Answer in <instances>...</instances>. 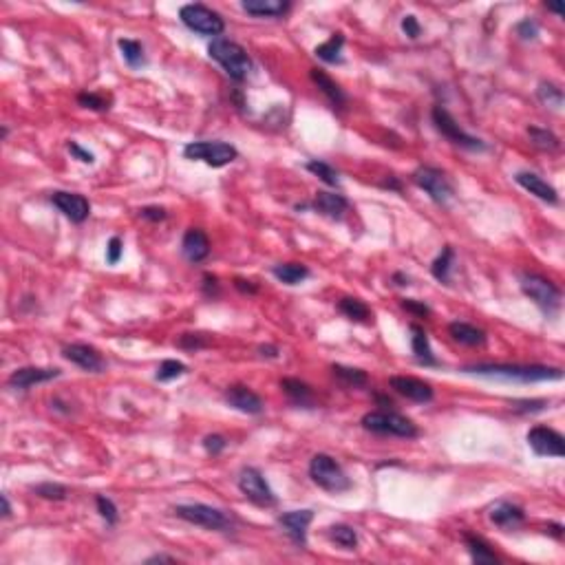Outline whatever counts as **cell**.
Segmentation results:
<instances>
[{"mask_svg": "<svg viewBox=\"0 0 565 565\" xmlns=\"http://www.w3.org/2000/svg\"><path fill=\"white\" fill-rule=\"evenodd\" d=\"M258 352H260V356L263 358H278V347H274V344H263V347H258Z\"/></svg>", "mask_w": 565, "mask_h": 565, "instance_id": "cell-54", "label": "cell"}, {"mask_svg": "<svg viewBox=\"0 0 565 565\" xmlns=\"http://www.w3.org/2000/svg\"><path fill=\"white\" fill-rule=\"evenodd\" d=\"M310 172H314V175L320 179V181H324L327 186H338L340 184V179H338V172L329 166V164H324V162H318V159H312V162H307V166H305Z\"/></svg>", "mask_w": 565, "mask_h": 565, "instance_id": "cell-39", "label": "cell"}, {"mask_svg": "<svg viewBox=\"0 0 565 565\" xmlns=\"http://www.w3.org/2000/svg\"><path fill=\"white\" fill-rule=\"evenodd\" d=\"M517 36L521 40H534L539 36V25L534 23V20H530V18L521 20V23L517 25Z\"/></svg>", "mask_w": 565, "mask_h": 565, "instance_id": "cell-46", "label": "cell"}, {"mask_svg": "<svg viewBox=\"0 0 565 565\" xmlns=\"http://www.w3.org/2000/svg\"><path fill=\"white\" fill-rule=\"evenodd\" d=\"M0 502H3V517L7 519V517H11V504H9V497L7 495H3L0 497Z\"/></svg>", "mask_w": 565, "mask_h": 565, "instance_id": "cell-58", "label": "cell"}, {"mask_svg": "<svg viewBox=\"0 0 565 565\" xmlns=\"http://www.w3.org/2000/svg\"><path fill=\"white\" fill-rule=\"evenodd\" d=\"M146 563H177L175 556H168V554H153V556H148Z\"/></svg>", "mask_w": 565, "mask_h": 565, "instance_id": "cell-55", "label": "cell"}, {"mask_svg": "<svg viewBox=\"0 0 565 565\" xmlns=\"http://www.w3.org/2000/svg\"><path fill=\"white\" fill-rule=\"evenodd\" d=\"M546 532L552 534V537H556V539H561V537H563V526H561V524H550V526L546 528Z\"/></svg>", "mask_w": 565, "mask_h": 565, "instance_id": "cell-56", "label": "cell"}, {"mask_svg": "<svg viewBox=\"0 0 565 565\" xmlns=\"http://www.w3.org/2000/svg\"><path fill=\"white\" fill-rule=\"evenodd\" d=\"M312 521H314L312 510H290V512H282L278 517V526L292 539V543L305 548L307 546V528H310Z\"/></svg>", "mask_w": 565, "mask_h": 565, "instance_id": "cell-14", "label": "cell"}, {"mask_svg": "<svg viewBox=\"0 0 565 565\" xmlns=\"http://www.w3.org/2000/svg\"><path fill=\"white\" fill-rule=\"evenodd\" d=\"M234 287L241 294H256L258 292V285H254L252 280H245V278H234Z\"/></svg>", "mask_w": 565, "mask_h": 565, "instance_id": "cell-53", "label": "cell"}, {"mask_svg": "<svg viewBox=\"0 0 565 565\" xmlns=\"http://www.w3.org/2000/svg\"><path fill=\"white\" fill-rule=\"evenodd\" d=\"M117 47L122 51L124 62L128 64L130 69H139L146 64V56H144V47L139 40H130V38H120Z\"/></svg>", "mask_w": 565, "mask_h": 565, "instance_id": "cell-30", "label": "cell"}, {"mask_svg": "<svg viewBox=\"0 0 565 565\" xmlns=\"http://www.w3.org/2000/svg\"><path fill=\"white\" fill-rule=\"evenodd\" d=\"M411 349H413V356H416V360L424 366H435L438 364V358L435 354H433L431 349V342H428V336L422 327H418V324H411Z\"/></svg>", "mask_w": 565, "mask_h": 565, "instance_id": "cell-27", "label": "cell"}, {"mask_svg": "<svg viewBox=\"0 0 565 565\" xmlns=\"http://www.w3.org/2000/svg\"><path fill=\"white\" fill-rule=\"evenodd\" d=\"M272 274L285 285H300L302 280L310 278V268L302 263H278L272 268Z\"/></svg>", "mask_w": 565, "mask_h": 565, "instance_id": "cell-28", "label": "cell"}, {"mask_svg": "<svg viewBox=\"0 0 565 565\" xmlns=\"http://www.w3.org/2000/svg\"><path fill=\"white\" fill-rule=\"evenodd\" d=\"M312 208L316 212H320L322 216H327V219L340 221L344 216V212H347V208H349V201H347L342 194L320 190V192H316V197L312 201Z\"/></svg>", "mask_w": 565, "mask_h": 565, "instance_id": "cell-21", "label": "cell"}, {"mask_svg": "<svg viewBox=\"0 0 565 565\" xmlns=\"http://www.w3.org/2000/svg\"><path fill=\"white\" fill-rule=\"evenodd\" d=\"M184 374H188V366L184 362H179V360H164L159 364V369H157L155 378L159 382H170V380H175V378H179Z\"/></svg>", "mask_w": 565, "mask_h": 565, "instance_id": "cell-40", "label": "cell"}, {"mask_svg": "<svg viewBox=\"0 0 565 565\" xmlns=\"http://www.w3.org/2000/svg\"><path fill=\"white\" fill-rule=\"evenodd\" d=\"M519 282H521V290H524V294L546 316H554L561 310V290L554 285L552 280H548L546 276L521 274Z\"/></svg>", "mask_w": 565, "mask_h": 565, "instance_id": "cell-5", "label": "cell"}, {"mask_svg": "<svg viewBox=\"0 0 565 565\" xmlns=\"http://www.w3.org/2000/svg\"><path fill=\"white\" fill-rule=\"evenodd\" d=\"M360 424L364 431L378 433V435H394V438H406V440L418 435V426L396 411H371L362 418Z\"/></svg>", "mask_w": 565, "mask_h": 565, "instance_id": "cell-6", "label": "cell"}, {"mask_svg": "<svg viewBox=\"0 0 565 565\" xmlns=\"http://www.w3.org/2000/svg\"><path fill=\"white\" fill-rule=\"evenodd\" d=\"M382 186H384V188H391V190H400V181H396L394 177H389Z\"/></svg>", "mask_w": 565, "mask_h": 565, "instance_id": "cell-59", "label": "cell"}, {"mask_svg": "<svg viewBox=\"0 0 565 565\" xmlns=\"http://www.w3.org/2000/svg\"><path fill=\"white\" fill-rule=\"evenodd\" d=\"M338 310L347 316V318H352L356 322H369V318H371V310L366 307V302H362L360 298H352V296H347L338 302Z\"/></svg>", "mask_w": 565, "mask_h": 565, "instance_id": "cell-34", "label": "cell"}, {"mask_svg": "<svg viewBox=\"0 0 565 565\" xmlns=\"http://www.w3.org/2000/svg\"><path fill=\"white\" fill-rule=\"evenodd\" d=\"M329 539L336 543V546H340L342 550H356L358 546V534L352 526H347V524H334L329 526L327 530Z\"/></svg>", "mask_w": 565, "mask_h": 565, "instance_id": "cell-35", "label": "cell"}, {"mask_svg": "<svg viewBox=\"0 0 565 565\" xmlns=\"http://www.w3.org/2000/svg\"><path fill=\"white\" fill-rule=\"evenodd\" d=\"M448 334L455 342L460 344H466V347H480L486 342V332L475 327L470 322H462V320H455L448 324Z\"/></svg>", "mask_w": 565, "mask_h": 565, "instance_id": "cell-25", "label": "cell"}, {"mask_svg": "<svg viewBox=\"0 0 565 565\" xmlns=\"http://www.w3.org/2000/svg\"><path fill=\"white\" fill-rule=\"evenodd\" d=\"M184 157L204 162L212 168H223L238 157V150L228 142H190L184 146Z\"/></svg>", "mask_w": 565, "mask_h": 565, "instance_id": "cell-7", "label": "cell"}, {"mask_svg": "<svg viewBox=\"0 0 565 565\" xmlns=\"http://www.w3.org/2000/svg\"><path fill=\"white\" fill-rule=\"evenodd\" d=\"M181 23L199 36H221L226 29V23L221 14H216L214 9L199 5V3H190L179 9Z\"/></svg>", "mask_w": 565, "mask_h": 565, "instance_id": "cell-8", "label": "cell"}, {"mask_svg": "<svg viewBox=\"0 0 565 565\" xmlns=\"http://www.w3.org/2000/svg\"><path fill=\"white\" fill-rule=\"evenodd\" d=\"M226 402L236 411L248 413V416H258V413H263L265 408L260 396H256L245 384H230L226 389Z\"/></svg>", "mask_w": 565, "mask_h": 565, "instance_id": "cell-17", "label": "cell"}, {"mask_svg": "<svg viewBox=\"0 0 565 565\" xmlns=\"http://www.w3.org/2000/svg\"><path fill=\"white\" fill-rule=\"evenodd\" d=\"M546 400H519V402H512V411H519V413H537V411H543L546 408Z\"/></svg>", "mask_w": 565, "mask_h": 565, "instance_id": "cell-47", "label": "cell"}, {"mask_svg": "<svg viewBox=\"0 0 565 565\" xmlns=\"http://www.w3.org/2000/svg\"><path fill=\"white\" fill-rule=\"evenodd\" d=\"M546 7H548L550 11H554L556 16H563V5H561V3H548Z\"/></svg>", "mask_w": 565, "mask_h": 565, "instance_id": "cell-60", "label": "cell"}, {"mask_svg": "<svg viewBox=\"0 0 565 565\" xmlns=\"http://www.w3.org/2000/svg\"><path fill=\"white\" fill-rule=\"evenodd\" d=\"M453 260H455V250H453L450 245H444V250L440 252V256H438L435 260H433L431 274L435 276L438 280H442V282H448V280H450Z\"/></svg>", "mask_w": 565, "mask_h": 565, "instance_id": "cell-36", "label": "cell"}, {"mask_svg": "<svg viewBox=\"0 0 565 565\" xmlns=\"http://www.w3.org/2000/svg\"><path fill=\"white\" fill-rule=\"evenodd\" d=\"M391 389L396 391V394L404 396L406 400L411 402H418V404H426L433 400V386L420 378H411V376H394L389 380Z\"/></svg>", "mask_w": 565, "mask_h": 565, "instance_id": "cell-18", "label": "cell"}, {"mask_svg": "<svg viewBox=\"0 0 565 565\" xmlns=\"http://www.w3.org/2000/svg\"><path fill=\"white\" fill-rule=\"evenodd\" d=\"M67 146H69V153H71L75 159H80L82 164H93V162H95V155L91 153V150L82 148L78 142H69Z\"/></svg>", "mask_w": 565, "mask_h": 565, "instance_id": "cell-51", "label": "cell"}, {"mask_svg": "<svg viewBox=\"0 0 565 565\" xmlns=\"http://www.w3.org/2000/svg\"><path fill=\"white\" fill-rule=\"evenodd\" d=\"M139 216H142V219H146V221L159 223V221H164V219H166L168 212H166L164 208H159V206H146V208H142V210H139Z\"/></svg>", "mask_w": 565, "mask_h": 565, "instance_id": "cell-50", "label": "cell"}, {"mask_svg": "<svg viewBox=\"0 0 565 565\" xmlns=\"http://www.w3.org/2000/svg\"><path fill=\"white\" fill-rule=\"evenodd\" d=\"M402 310H406L408 314H413V316H431V307L428 305H424V302H420V300H413V298H404L402 302Z\"/></svg>", "mask_w": 565, "mask_h": 565, "instance_id": "cell-48", "label": "cell"}, {"mask_svg": "<svg viewBox=\"0 0 565 565\" xmlns=\"http://www.w3.org/2000/svg\"><path fill=\"white\" fill-rule=\"evenodd\" d=\"M204 294L214 298V296H219V278H216L214 274L206 272L204 274Z\"/></svg>", "mask_w": 565, "mask_h": 565, "instance_id": "cell-52", "label": "cell"}, {"mask_svg": "<svg viewBox=\"0 0 565 565\" xmlns=\"http://www.w3.org/2000/svg\"><path fill=\"white\" fill-rule=\"evenodd\" d=\"M488 517H490V521L497 528L512 530V528H519L521 524H524L526 512H524V508H519V506H514L510 502H497L490 508Z\"/></svg>", "mask_w": 565, "mask_h": 565, "instance_id": "cell-22", "label": "cell"}, {"mask_svg": "<svg viewBox=\"0 0 565 565\" xmlns=\"http://www.w3.org/2000/svg\"><path fill=\"white\" fill-rule=\"evenodd\" d=\"M280 389L285 391V396L302 408H314L316 400H314V391L307 382H302L298 378H282L280 380Z\"/></svg>", "mask_w": 565, "mask_h": 565, "instance_id": "cell-24", "label": "cell"}, {"mask_svg": "<svg viewBox=\"0 0 565 565\" xmlns=\"http://www.w3.org/2000/svg\"><path fill=\"white\" fill-rule=\"evenodd\" d=\"M342 47H344V36L342 33H334L327 42H322V45L316 47V56L327 62V64H340L342 62Z\"/></svg>", "mask_w": 565, "mask_h": 565, "instance_id": "cell-31", "label": "cell"}, {"mask_svg": "<svg viewBox=\"0 0 565 565\" xmlns=\"http://www.w3.org/2000/svg\"><path fill=\"white\" fill-rule=\"evenodd\" d=\"M122 254H124L122 238L120 236H111V241H108V245H106V263L108 265H117Z\"/></svg>", "mask_w": 565, "mask_h": 565, "instance_id": "cell-44", "label": "cell"}, {"mask_svg": "<svg viewBox=\"0 0 565 565\" xmlns=\"http://www.w3.org/2000/svg\"><path fill=\"white\" fill-rule=\"evenodd\" d=\"M431 117H433V124H435V128H438V133H442L450 144L460 146V148H466V150H475V153H482V150H486V144L480 137L468 135L466 130L458 122H455V117L446 111L444 106H433Z\"/></svg>", "mask_w": 565, "mask_h": 565, "instance_id": "cell-9", "label": "cell"}, {"mask_svg": "<svg viewBox=\"0 0 565 565\" xmlns=\"http://www.w3.org/2000/svg\"><path fill=\"white\" fill-rule=\"evenodd\" d=\"M310 477H312V482L318 484L322 490L334 492V495L347 492L352 488V480L347 477L342 466L327 453H318V455H314V458H312Z\"/></svg>", "mask_w": 565, "mask_h": 565, "instance_id": "cell-4", "label": "cell"}, {"mask_svg": "<svg viewBox=\"0 0 565 565\" xmlns=\"http://www.w3.org/2000/svg\"><path fill=\"white\" fill-rule=\"evenodd\" d=\"M243 11L254 18H280L292 7L290 0H243Z\"/></svg>", "mask_w": 565, "mask_h": 565, "instance_id": "cell-23", "label": "cell"}, {"mask_svg": "<svg viewBox=\"0 0 565 565\" xmlns=\"http://www.w3.org/2000/svg\"><path fill=\"white\" fill-rule=\"evenodd\" d=\"M60 378V369H51V366H23V369H16V371L7 378V384L11 389H18V391H27L36 384H42V382H49V380H56Z\"/></svg>", "mask_w": 565, "mask_h": 565, "instance_id": "cell-16", "label": "cell"}, {"mask_svg": "<svg viewBox=\"0 0 565 565\" xmlns=\"http://www.w3.org/2000/svg\"><path fill=\"white\" fill-rule=\"evenodd\" d=\"M528 446L539 458H563L565 455V440L561 433L548 426H534L528 431Z\"/></svg>", "mask_w": 565, "mask_h": 565, "instance_id": "cell-12", "label": "cell"}, {"mask_svg": "<svg viewBox=\"0 0 565 565\" xmlns=\"http://www.w3.org/2000/svg\"><path fill=\"white\" fill-rule=\"evenodd\" d=\"M514 181L528 190L530 194H534L537 199L541 201H546V204H552L556 206L559 204V192L552 184H548L546 179H541L539 175H534V172H517L514 175Z\"/></svg>", "mask_w": 565, "mask_h": 565, "instance_id": "cell-19", "label": "cell"}, {"mask_svg": "<svg viewBox=\"0 0 565 565\" xmlns=\"http://www.w3.org/2000/svg\"><path fill=\"white\" fill-rule=\"evenodd\" d=\"M62 356L67 358L69 362H73L75 366L84 369V371L100 374L102 369H104L102 354L95 349V347H91V344H84V342L67 344V347H62Z\"/></svg>", "mask_w": 565, "mask_h": 565, "instance_id": "cell-15", "label": "cell"}, {"mask_svg": "<svg viewBox=\"0 0 565 565\" xmlns=\"http://www.w3.org/2000/svg\"><path fill=\"white\" fill-rule=\"evenodd\" d=\"M402 31L411 38V40H418L420 38V33H422V27H420V23H418V18L413 16V14H408V16H404L402 18Z\"/></svg>", "mask_w": 565, "mask_h": 565, "instance_id": "cell-49", "label": "cell"}, {"mask_svg": "<svg viewBox=\"0 0 565 565\" xmlns=\"http://www.w3.org/2000/svg\"><path fill=\"white\" fill-rule=\"evenodd\" d=\"M394 282H396L398 287H404V285H408V276L402 274V272H396V274H394Z\"/></svg>", "mask_w": 565, "mask_h": 565, "instance_id": "cell-57", "label": "cell"}, {"mask_svg": "<svg viewBox=\"0 0 565 565\" xmlns=\"http://www.w3.org/2000/svg\"><path fill=\"white\" fill-rule=\"evenodd\" d=\"M464 541H466V548H468V552H470V559H472L477 565H492V563L499 561L497 554L490 550V546H488V543H486L482 537L466 534Z\"/></svg>", "mask_w": 565, "mask_h": 565, "instance_id": "cell-29", "label": "cell"}, {"mask_svg": "<svg viewBox=\"0 0 565 565\" xmlns=\"http://www.w3.org/2000/svg\"><path fill=\"white\" fill-rule=\"evenodd\" d=\"M537 97L546 106L554 108V111H559V108L563 106V91L552 82H541L539 89H537Z\"/></svg>", "mask_w": 565, "mask_h": 565, "instance_id": "cell-37", "label": "cell"}, {"mask_svg": "<svg viewBox=\"0 0 565 565\" xmlns=\"http://www.w3.org/2000/svg\"><path fill=\"white\" fill-rule=\"evenodd\" d=\"M181 254L190 260V263H201L204 258L210 254V241L208 234L199 228H188L181 241Z\"/></svg>", "mask_w": 565, "mask_h": 565, "instance_id": "cell-20", "label": "cell"}, {"mask_svg": "<svg viewBox=\"0 0 565 565\" xmlns=\"http://www.w3.org/2000/svg\"><path fill=\"white\" fill-rule=\"evenodd\" d=\"M310 78H312V82L318 86V89L324 93V97H327L332 104H334V108H342L344 104H347V95H344V91L340 89V84L338 82H334L327 73L324 71H320V69H312L310 71Z\"/></svg>", "mask_w": 565, "mask_h": 565, "instance_id": "cell-26", "label": "cell"}, {"mask_svg": "<svg viewBox=\"0 0 565 565\" xmlns=\"http://www.w3.org/2000/svg\"><path fill=\"white\" fill-rule=\"evenodd\" d=\"M236 486L238 490H241L245 495V499H250L252 504L260 506V508H270L276 504V495L274 490L270 488L268 480L263 477V472H260L258 468H243L241 472H238V480H236Z\"/></svg>", "mask_w": 565, "mask_h": 565, "instance_id": "cell-10", "label": "cell"}, {"mask_svg": "<svg viewBox=\"0 0 565 565\" xmlns=\"http://www.w3.org/2000/svg\"><path fill=\"white\" fill-rule=\"evenodd\" d=\"M95 506H97L100 517L106 521V526H115L120 521V512H117V506L113 504V499H108L104 495H97L95 497Z\"/></svg>", "mask_w": 565, "mask_h": 565, "instance_id": "cell-41", "label": "cell"}, {"mask_svg": "<svg viewBox=\"0 0 565 565\" xmlns=\"http://www.w3.org/2000/svg\"><path fill=\"white\" fill-rule=\"evenodd\" d=\"M226 446H228V440L223 438V435H206L204 438V448L210 453V455H219V453H223L226 450Z\"/></svg>", "mask_w": 565, "mask_h": 565, "instance_id": "cell-45", "label": "cell"}, {"mask_svg": "<svg viewBox=\"0 0 565 565\" xmlns=\"http://www.w3.org/2000/svg\"><path fill=\"white\" fill-rule=\"evenodd\" d=\"M51 201L53 206L67 216V219H71L73 223H84L86 219H89V214H91V204L86 197H82V194L78 192H64V190H58L51 194Z\"/></svg>", "mask_w": 565, "mask_h": 565, "instance_id": "cell-13", "label": "cell"}, {"mask_svg": "<svg viewBox=\"0 0 565 565\" xmlns=\"http://www.w3.org/2000/svg\"><path fill=\"white\" fill-rule=\"evenodd\" d=\"M528 135H530V142L534 148L539 150H546V153H554V150L561 148V142L559 137L552 133L548 128H539V126H530L528 128Z\"/></svg>", "mask_w": 565, "mask_h": 565, "instance_id": "cell-33", "label": "cell"}, {"mask_svg": "<svg viewBox=\"0 0 565 565\" xmlns=\"http://www.w3.org/2000/svg\"><path fill=\"white\" fill-rule=\"evenodd\" d=\"M208 56L221 64V69L228 73L230 80L243 82L252 73V58L248 51L234 40L228 38H214L208 47Z\"/></svg>", "mask_w": 565, "mask_h": 565, "instance_id": "cell-2", "label": "cell"}, {"mask_svg": "<svg viewBox=\"0 0 565 565\" xmlns=\"http://www.w3.org/2000/svg\"><path fill=\"white\" fill-rule=\"evenodd\" d=\"M332 374H334V378H338L344 386H352V389H360V386H366V384H369V376L362 371V369H356V366L334 364V366H332Z\"/></svg>", "mask_w": 565, "mask_h": 565, "instance_id": "cell-32", "label": "cell"}, {"mask_svg": "<svg viewBox=\"0 0 565 565\" xmlns=\"http://www.w3.org/2000/svg\"><path fill=\"white\" fill-rule=\"evenodd\" d=\"M413 184H416L418 188H422L428 197L440 204V206H446L450 199H453V184L448 181V177L444 175L442 170L438 168H433V166H422L418 168L416 172H413Z\"/></svg>", "mask_w": 565, "mask_h": 565, "instance_id": "cell-11", "label": "cell"}, {"mask_svg": "<svg viewBox=\"0 0 565 565\" xmlns=\"http://www.w3.org/2000/svg\"><path fill=\"white\" fill-rule=\"evenodd\" d=\"M464 374L504 378L514 382H546V380H561L563 369L543 366V364H475V366H464Z\"/></svg>", "mask_w": 565, "mask_h": 565, "instance_id": "cell-1", "label": "cell"}, {"mask_svg": "<svg viewBox=\"0 0 565 565\" xmlns=\"http://www.w3.org/2000/svg\"><path fill=\"white\" fill-rule=\"evenodd\" d=\"M172 512L179 519L188 521V524L212 530V532H228L234 528V519L226 510L208 506V504H179Z\"/></svg>", "mask_w": 565, "mask_h": 565, "instance_id": "cell-3", "label": "cell"}, {"mask_svg": "<svg viewBox=\"0 0 565 565\" xmlns=\"http://www.w3.org/2000/svg\"><path fill=\"white\" fill-rule=\"evenodd\" d=\"M78 104L80 106H84V108H91V111H108V102L104 95H100V93H80L78 95Z\"/></svg>", "mask_w": 565, "mask_h": 565, "instance_id": "cell-42", "label": "cell"}, {"mask_svg": "<svg viewBox=\"0 0 565 565\" xmlns=\"http://www.w3.org/2000/svg\"><path fill=\"white\" fill-rule=\"evenodd\" d=\"M33 492L42 499H49V502H64L69 495L67 486L56 484V482H42V484L33 486Z\"/></svg>", "mask_w": 565, "mask_h": 565, "instance_id": "cell-38", "label": "cell"}, {"mask_svg": "<svg viewBox=\"0 0 565 565\" xmlns=\"http://www.w3.org/2000/svg\"><path fill=\"white\" fill-rule=\"evenodd\" d=\"M210 338L206 334H181L177 344L181 347V349H190V352H199L204 349V347H208Z\"/></svg>", "mask_w": 565, "mask_h": 565, "instance_id": "cell-43", "label": "cell"}]
</instances>
